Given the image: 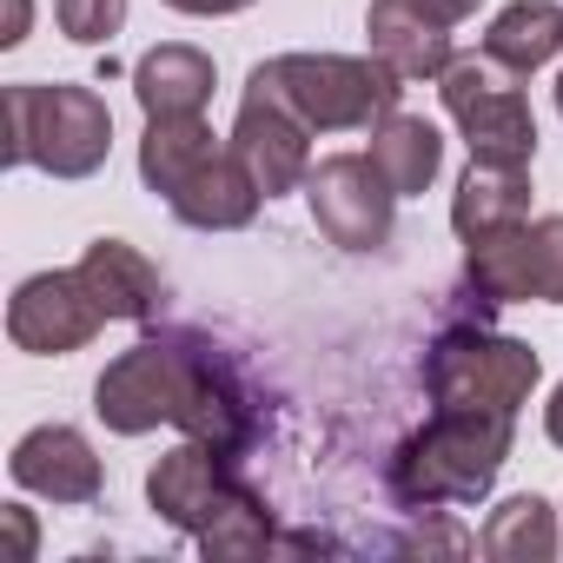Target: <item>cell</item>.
I'll list each match as a JSON object with an SVG mask.
<instances>
[{"label":"cell","mask_w":563,"mask_h":563,"mask_svg":"<svg viewBox=\"0 0 563 563\" xmlns=\"http://www.w3.org/2000/svg\"><path fill=\"white\" fill-rule=\"evenodd\" d=\"M93 411L120 438H146L159 424H179L186 438L219 444L232 457L252 444V398H245L239 372L192 332L140 339L133 352H120L93 385Z\"/></svg>","instance_id":"obj_1"},{"label":"cell","mask_w":563,"mask_h":563,"mask_svg":"<svg viewBox=\"0 0 563 563\" xmlns=\"http://www.w3.org/2000/svg\"><path fill=\"white\" fill-rule=\"evenodd\" d=\"M140 179L173 206V219H186L199 232H239L265 206V186L252 179V166L239 159V146H219L199 113L146 120Z\"/></svg>","instance_id":"obj_2"},{"label":"cell","mask_w":563,"mask_h":563,"mask_svg":"<svg viewBox=\"0 0 563 563\" xmlns=\"http://www.w3.org/2000/svg\"><path fill=\"white\" fill-rule=\"evenodd\" d=\"M517 438V411H457L438 405L424 431H411L391 457V497L405 510H438V504H477Z\"/></svg>","instance_id":"obj_3"},{"label":"cell","mask_w":563,"mask_h":563,"mask_svg":"<svg viewBox=\"0 0 563 563\" xmlns=\"http://www.w3.org/2000/svg\"><path fill=\"white\" fill-rule=\"evenodd\" d=\"M245 87H265L272 100H286L312 133H358L378 126L385 113H398L405 80L378 60V54H278L265 67H252Z\"/></svg>","instance_id":"obj_4"},{"label":"cell","mask_w":563,"mask_h":563,"mask_svg":"<svg viewBox=\"0 0 563 563\" xmlns=\"http://www.w3.org/2000/svg\"><path fill=\"white\" fill-rule=\"evenodd\" d=\"M8 107V166H41L54 179H87L107 166L113 113L93 87H34L14 80L0 93Z\"/></svg>","instance_id":"obj_5"},{"label":"cell","mask_w":563,"mask_h":563,"mask_svg":"<svg viewBox=\"0 0 563 563\" xmlns=\"http://www.w3.org/2000/svg\"><path fill=\"white\" fill-rule=\"evenodd\" d=\"M537 378H543V365L530 345H517L504 332H477V325H451L424 352L431 405H457V411H517L537 391Z\"/></svg>","instance_id":"obj_6"},{"label":"cell","mask_w":563,"mask_h":563,"mask_svg":"<svg viewBox=\"0 0 563 563\" xmlns=\"http://www.w3.org/2000/svg\"><path fill=\"white\" fill-rule=\"evenodd\" d=\"M523 74L497 67L490 54H464L438 74V93H444V113L457 120V133L471 140L477 159H523L537 153V120H530V100L517 87Z\"/></svg>","instance_id":"obj_7"},{"label":"cell","mask_w":563,"mask_h":563,"mask_svg":"<svg viewBox=\"0 0 563 563\" xmlns=\"http://www.w3.org/2000/svg\"><path fill=\"white\" fill-rule=\"evenodd\" d=\"M245 497H258L239 471H232V451H219V444H199V438H186L179 451H166L153 471H146V504L173 523V530H186V537H206L219 517H232Z\"/></svg>","instance_id":"obj_8"},{"label":"cell","mask_w":563,"mask_h":563,"mask_svg":"<svg viewBox=\"0 0 563 563\" xmlns=\"http://www.w3.org/2000/svg\"><path fill=\"white\" fill-rule=\"evenodd\" d=\"M306 199H312V219L332 245L345 252H378L391 239V212H398V192L385 186V173L372 166V153H332L306 173Z\"/></svg>","instance_id":"obj_9"},{"label":"cell","mask_w":563,"mask_h":563,"mask_svg":"<svg viewBox=\"0 0 563 563\" xmlns=\"http://www.w3.org/2000/svg\"><path fill=\"white\" fill-rule=\"evenodd\" d=\"M100 325H107V312L93 306L80 265L74 272H34L8 306V339L34 358H67L80 345H93Z\"/></svg>","instance_id":"obj_10"},{"label":"cell","mask_w":563,"mask_h":563,"mask_svg":"<svg viewBox=\"0 0 563 563\" xmlns=\"http://www.w3.org/2000/svg\"><path fill=\"white\" fill-rule=\"evenodd\" d=\"M232 146L252 166V179L265 186V199L306 186V173H312V126L286 100H272L265 87H245V107L232 120Z\"/></svg>","instance_id":"obj_11"},{"label":"cell","mask_w":563,"mask_h":563,"mask_svg":"<svg viewBox=\"0 0 563 563\" xmlns=\"http://www.w3.org/2000/svg\"><path fill=\"white\" fill-rule=\"evenodd\" d=\"M14 484L34 490V497H54V504H93L100 497V457L93 444L74 431V424H41L14 444L8 457Z\"/></svg>","instance_id":"obj_12"},{"label":"cell","mask_w":563,"mask_h":563,"mask_svg":"<svg viewBox=\"0 0 563 563\" xmlns=\"http://www.w3.org/2000/svg\"><path fill=\"white\" fill-rule=\"evenodd\" d=\"M372 54L398 74V80H438L457 54H451V21L431 14L424 0H372L365 14Z\"/></svg>","instance_id":"obj_13"},{"label":"cell","mask_w":563,"mask_h":563,"mask_svg":"<svg viewBox=\"0 0 563 563\" xmlns=\"http://www.w3.org/2000/svg\"><path fill=\"white\" fill-rule=\"evenodd\" d=\"M80 278H87V292H93V306L107 319H153L159 299H166L159 265L126 239H93L80 252Z\"/></svg>","instance_id":"obj_14"},{"label":"cell","mask_w":563,"mask_h":563,"mask_svg":"<svg viewBox=\"0 0 563 563\" xmlns=\"http://www.w3.org/2000/svg\"><path fill=\"white\" fill-rule=\"evenodd\" d=\"M530 212V166L523 159H477L464 166L457 179V199H451V225L457 239H484L497 225H523Z\"/></svg>","instance_id":"obj_15"},{"label":"cell","mask_w":563,"mask_h":563,"mask_svg":"<svg viewBox=\"0 0 563 563\" xmlns=\"http://www.w3.org/2000/svg\"><path fill=\"white\" fill-rule=\"evenodd\" d=\"M133 93L146 107V120H179V113H206L212 100V60L186 41H166L153 54H140L133 67Z\"/></svg>","instance_id":"obj_16"},{"label":"cell","mask_w":563,"mask_h":563,"mask_svg":"<svg viewBox=\"0 0 563 563\" xmlns=\"http://www.w3.org/2000/svg\"><path fill=\"white\" fill-rule=\"evenodd\" d=\"M372 166L385 173V186H391L398 199H411V192H424V186L438 179L444 140H438V126H431L424 113H385V120L372 126Z\"/></svg>","instance_id":"obj_17"},{"label":"cell","mask_w":563,"mask_h":563,"mask_svg":"<svg viewBox=\"0 0 563 563\" xmlns=\"http://www.w3.org/2000/svg\"><path fill=\"white\" fill-rule=\"evenodd\" d=\"M484 54L530 80L543 60L563 54V8L556 0H510V8L484 27Z\"/></svg>","instance_id":"obj_18"},{"label":"cell","mask_w":563,"mask_h":563,"mask_svg":"<svg viewBox=\"0 0 563 563\" xmlns=\"http://www.w3.org/2000/svg\"><path fill=\"white\" fill-rule=\"evenodd\" d=\"M464 278L490 306H523L530 299V225H497L484 239H464Z\"/></svg>","instance_id":"obj_19"},{"label":"cell","mask_w":563,"mask_h":563,"mask_svg":"<svg viewBox=\"0 0 563 563\" xmlns=\"http://www.w3.org/2000/svg\"><path fill=\"white\" fill-rule=\"evenodd\" d=\"M484 556H497V563H550L556 556V510L543 504V497H510V504H497L490 510V523H484Z\"/></svg>","instance_id":"obj_20"},{"label":"cell","mask_w":563,"mask_h":563,"mask_svg":"<svg viewBox=\"0 0 563 563\" xmlns=\"http://www.w3.org/2000/svg\"><path fill=\"white\" fill-rule=\"evenodd\" d=\"M199 550H206V556H219V563L265 556V550H272V517H265V504H258V497H245L232 517H219V523L199 537Z\"/></svg>","instance_id":"obj_21"},{"label":"cell","mask_w":563,"mask_h":563,"mask_svg":"<svg viewBox=\"0 0 563 563\" xmlns=\"http://www.w3.org/2000/svg\"><path fill=\"white\" fill-rule=\"evenodd\" d=\"M530 299L563 306V212L530 225Z\"/></svg>","instance_id":"obj_22"},{"label":"cell","mask_w":563,"mask_h":563,"mask_svg":"<svg viewBox=\"0 0 563 563\" xmlns=\"http://www.w3.org/2000/svg\"><path fill=\"white\" fill-rule=\"evenodd\" d=\"M54 21H60L67 41L100 47V41H113L126 27V0H54Z\"/></svg>","instance_id":"obj_23"},{"label":"cell","mask_w":563,"mask_h":563,"mask_svg":"<svg viewBox=\"0 0 563 563\" xmlns=\"http://www.w3.org/2000/svg\"><path fill=\"white\" fill-rule=\"evenodd\" d=\"M411 550H451V556H457V550H471V537H464V530H451V523H438V530H418V537H411Z\"/></svg>","instance_id":"obj_24"},{"label":"cell","mask_w":563,"mask_h":563,"mask_svg":"<svg viewBox=\"0 0 563 563\" xmlns=\"http://www.w3.org/2000/svg\"><path fill=\"white\" fill-rule=\"evenodd\" d=\"M27 21H34V0H8V34H0V47H21Z\"/></svg>","instance_id":"obj_25"},{"label":"cell","mask_w":563,"mask_h":563,"mask_svg":"<svg viewBox=\"0 0 563 563\" xmlns=\"http://www.w3.org/2000/svg\"><path fill=\"white\" fill-rule=\"evenodd\" d=\"M173 14H239V8H252V0H166Z\"/></svg>","instance_id":"obj_26"},{"label":"cell","mask_w":563,"mask_h":563,"mask_svg":"<svg viewBox=\"0 0 563 563\" xmlns=\"http://www.w3.org/2000/svg\"><path fill=\"white\" fill-rule=\"evenodd\" d=\"M543 431H550V444L563 451V385L550 391V405H543Z\"/></svg>","instance_id":"obj_27"},{"label":"cell","mask_w":563,"mask_h":563,"mask_svg":"<svg viewBox=\"0 0 563 563\" xmlns=\"http://www.w3.org/2000/svg\"><path fill=\"white\" fill-rule=\"evenodd\" d=\"M8 523H14V543H21V556H34V523H27V510H21V504H8Z\"/></svg>","instance_id":"obj_28"},{"label":"cell","mask_w":563,"mask_h":563,"mask_svg":"<svg viewBox=\"0 0 563 563\" xmlns=\"http://www.w3.org/2000/svg\"><path fill=\"white\" fill-rule=\"evenodd\" d=\"M431 14H444V21H464V14H477V0H424Z\"/></svg>","instance_id":"obj_29"},{"label":"cell","mask_w":563,"mask_h":563,"mask_svg":"<svg viewBox=\"0 0 563 563\" xmlns=\"http://www.w3.org/2000/svg\"><path fill=\"white\" fill-rule=\"evenodd\" d=\"M556 113H563V74H556Z\"/></svg>","instance_id":"obj_30"}]
</instances>
